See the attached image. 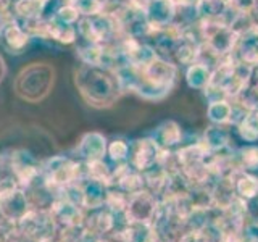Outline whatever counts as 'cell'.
Returning a JSON list of instances; mask_svg holds the SVG:
<instances>
[{
    "label": "cell",
    "instance_id": "2",
    "mask_svg": "<svg viewBox=\"0 0 258 242\" xmlns=\"http://www.w3.org/2000/svg\"><path fill=\"white\" fill-rule=\"evenodd\" d=\"M48 212H50L53 221L56 224H60L61 228L83 224V213H81V208L67 199L55 200L50 205V210H48Z\"/></svg>",
    "mask_w": 258,
    "mask_h": 242
},
{
    "label": "cell",
    "instance_id": "4",
    "mask_svg": "<svg viewBox=\"0 0 258 242\" xmlns=\"http://www.w3.org/2000/svg\"><path fill=\"white\" fill-rule=\"evenodd\" d=\"M16 191H18V189H16L15 179H4V181H0V200L8 199L10 196H13Z\"/></svg>",
    "mask_w": 258,
    "mask_h": 242
},
{
    "label": "cell",
    "instance_id": "1",
    "mask_svg": "<svg viewBox=\"0 0 258 242\" xmlns=\"http://www.w3.org/2000/svg\"><path fill=\"white\" fill-rule=\"evenodd\" d=\"M16 224V229L31 242H50L55 236L56 223L48 210H28Z\"/></svg>",
    "mask_w": 258,
    "mask_h": 242
},
{
    "label": "cell",
    "instance_id": "3",
    "mask_svg": "<svg viewBox=\"0 0 258 242\" xmlns=\"http://www.w3.org/2000/svg\"><path fill=\"white\" fill-rule=\"evenodd\" d=\"M28 210L29 208L26 194H23L21 191H16L8 199L0 200V215H2L4 220H8L12 223H18L28 213Z\"/></svg>",
    "mask_w": 258,
    "mask_h": 242
}]
</instances>
